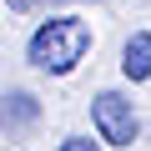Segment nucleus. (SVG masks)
Wrapping results in <instances>:
<instances>
[{"instance_id": "nucleus-1", "label": "nucleus", "mask_w": 151, "mask_h": 151, "mask_svg": "<svg viewBox=\"0 0 151 151\" xmlns=\"http://www.w3.org/2000/svg\"><path fill=\"white\" fill-rule=\"evenodd\" d=\"M91 50V25L76 15H55L30 35V65L50 70V76H70Z\"/></svg>"}, {"instance_id": "nucleus-2", "label": "nucleus", "mask_w": 151, "mask_h": 151, "mask_svg": "<svg viewBox=\"0 0 151 151\" xmlns=\"http://www.w3.org/2000/svg\"><path fill=\"white\" fill-rule=\"evenodd\" d=\"M91 121H96L106 146H131L136 141V111H131V101L121 91H101L91 101Z\"/></svg>"}, {"instance_id": "nucleus-3", "label": "nucleus", "mask_w": 151, "mask_h": 151, "mask_svg": "<svg viewBox=\"0 0 151 151\" xmlns=\"http://www.w3.org/2000/svg\"><path fill=\"white\" fill-rule=\"evenodd\" d=\"M40 121V106L30 91H5L0 96V126H10V131H30Z\"/></svg>"}, {"instance_id": "nucleus-4", "label": "nucleus", "mask_w": 151, "mask_h": 151, "mask_svg": "<svg viewBox=\"0 0 151 151\" xmlns=\"http://www.w3.org/2000/svg\"><path fill=\"white\" fill-rule=\"evenodd\" d=\"M121 70H126V81H146L151 76V30H136L121 50Z\"/></svg>"}, {"instance_id": "nucleus-5", "label": "nucleus", "mask_w": 151, "mask_h": 151, "mask_svg": "<svg viewBox=\"0 0 151 151\" xmlns=\"http://www.w3.org/2000/svg\"><path fill=\"white\" fill-rule=\"evenodd\" d=\"M60 151H101V146H96V141H86V136H65V141H60Z\"/></svg>"}, {"instance_id": "nucleus-6", "label": "nucleus", "mask_w": 151, "mask_h": 151, "mask_svg": "<svg viewBox=\"0 0 151 151\" xmlns=\"http://www.w3.org/2000/svg\"><path fill=\"white\" fill-rule=\"evenodd\" d=\"M5 5H10V10H35L40 0H5Z\"/></svg>"}]
</instances>
